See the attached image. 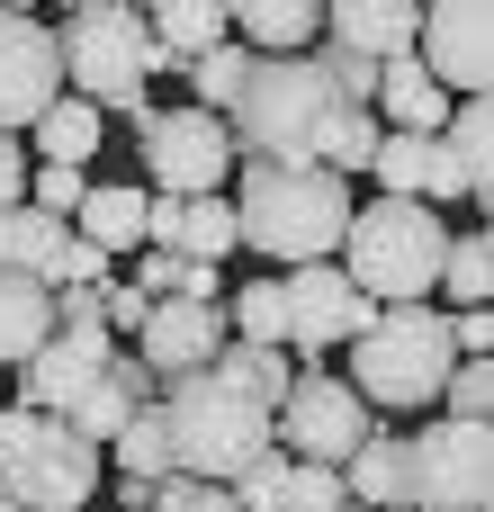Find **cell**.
<instances>
[{
    "instance_id": "obj_1",
    "label": "cell",
    "mask_w": 494,
    "mask_h": 512,
    "mask_svg": "<svg viewBox=\"0 0 494 512\" xmlns=\"http://www.w3.org/2000/svg\"><path fill=\"white\" fill-rule=\"evenodd\" d=\"M243 198H234V234L288 270L306 261H333L342 252V225H351V180L315 171V162H243L234 171Z\"/></svg>"
},
{
    "instance_id": "obj_2",
    "label": "cell",
    "mask_w": 494,
    "mask_h": 512,
    "mask_svg": "<svg viewBox=\"0 0 494 512\" xmlns=\"http://www.w3.org/2000/svg\"><path fill=\"white\" fill-rule=\"evenodd\" d=\"M54 54H63V90L90 99L99 117H144V81L162 72V45L144 27V9L126 0H72L54 18Z\"/></svg>"
},
{
    "instance_id": "obj_3",
    "label": "cell",
    "mask_w": 494,
    "mask_h": 512,
    "mask_svg": "<svg viewBox=\"0 0 494 512\" xmlns=\"http://www.w3.org/2000/svg\"><path fill=\"white\" fill-rule=\"evenodd\" d=\"M459 369L450 351V306H378L351 342V396L369 414H423L441 405V378Z\"/></svg>"
},
{
    "instance_id": "obj_4",
    "label": "cell",
    "mask_w": 494,
    "mask_h": 512,
    "mask_svg": "<svg viewBox=\"0 0 494 512\" xmlns=\"http://www.w3.org/2000/svg\"><path fill=\"white\" fill-rule=\"evenodd\" d=\"M441 252H450V234L423 198H369V207H351L333 261L369 306H423L441 279Z\"/></svg>"
},
{
    "instance_id": "obj_5",
    "label": "cell",
    "mask_w": 494,
    "mask_h": 512,
    "mask_svg": "<svg viewBox=\"0 0 494 512\" xmlns=\"http://www.w3.org/2000/svg\"><path fill=\"white\" fill-rule=\"evenodd\" d=\"M162 432H171V477L234 486V477L270 450V405H252L243 387H225V378L207 369V378L162 387Z\"/></svg>"
},
{
    "instance_id": "obj_6",
    "label": "cell",
    "mask_w": 494,
    "mask_h": 512,
    "mask_svg": "<svg viewBox=\"0 0 494 512\" xmlns=\"http://www.w3.org/2000/svg\"><path fill=\"white\" fill-rule=\"evenodd\" d=\"M324 117H333V90L315 81L306 54H252V81L225 108V135H234V162H315Z\"/></svg>"
},
{
    "instance_id": "obj_7",
    "label": "cell",
    "mask_w": 494,
    "mask_h": 512,
    "mask_svg": "<svg viewBox=\"0 0 494 512\" xmlns=\"http://www.w3.org/2000/svg\"><path fill=\"white\" fill-rule=\"evenodd\" d=\"M405 512H494V441L486 423H423L405 441Z\"/></svg>"
},
{
    "instance_id": "obj_8",
    "label": "cell",
    "mask_w": 494,
    "mask_h": 512,
    "mask_svg": "<svg viewBox=\"0 0 494 512\" xmlns=\"http://www.w3.org/2000/svg\"><path fill=\"white\" fill-rule=\"evenodd\" d=\"M369 405L342 387V378H324V369H306V378H288V396L270 405V450L279 459H297V468H342L351 450H369Z\"/></svg>"
},
{
    "instance_id": "obj_9",
    "label": "cell",
    "mask_w": 494,
    "mask_h": 512,
    "mask_svg": "<svg viewBox=\"0 0 494 512\" xmlns=\"http://www.w3.org/2000/svg\"><path fill=\"white\" fill-rule=\"evenodd\" d=\"M135 153L153 162V198H216L243 171L225 117H198V108H144L135 117Z\"/></svg>"
},
{
    "instance_id": "obj_10",
    "label": "cell",
    "mask_w": 494,
    "mask_h": 512,
    "mask_svg": "<svg viewBox=\"0 0 494 512\" xmlns=\"http://www.w3.org/2000/svg\"><path fill=\"white\" fill-rule=\"evenodd\" d=\"M63 99V54H54V18L27 0H0V135L27 144V126Z\"/></svg>"
},
{
    "instance_id": "obj_11",
    "label": "cell",
    "mask_w": 494,
    "mask_h": 512,
    "mask_svg": "<svg viewBox=\"0 0 494 512\" xmlns=\"http://www.w3.org/2000/svg\"><path fill=\"white\" fill-rule=\"evenodd\" d=\"M414 63L441 99H486L494 72V9L486 0H432L414 18Z\"/></svg>"
},
{
    "instance_id": "obj_12",
    "label": "cell",
    "mask_w": 494,
    "mask_h": 512,
    "mask_svg": "<svg viewBox=\"0 0 494 512\" xmlns=\"http://www.w3.org/2000/svg\"><path fill=\"white\" fill-rule=\"evenodd\" d=\"M0 495H9L18 512H81L90 495H99V450H90L72 423L36 414V432H27L18 468L0 477Z\"/></svg>"
},
{
    "instance_id": "obj_13",
    "label": "cell",
    "mask_w": 494,
    "mask_h": 512,
    "mask_svg": "<svg viewBox=\"0 0 494 512\" xmlns=\"http://www.w3.org/2000/svg\"><path fill=\"white\" fill-rule=\"evenodd\" d=\"M108 324L99 315H81V324H54V342L27 360V369H9V405H27V414H72L90 387H99V369H108Z\"/></svg>"
},
{
    "instance_id": "obj_14",
    "label": "cell",
    "mask_w": 494,
    "mask_h": 512,
    "mask_svg": "<svg viewBox=\"0 0 494 512\" xmlns=\"http://www.w3.org/2000/svg\"><path fill=\"white\" fill-rule=\"evenodd\" d=\"M279 306H288L279 351L297 342V360H315V351H333V342H360V324L378 315V306L342 279V261H306V270H288V279H279Z\"/></svg>"
},
{
    "instance_id": "obj_15",
    "label": "cell",
    "mask_w": 494,
    "mask_h": 512,
    "mask_svg": "<svg viewBox=\"0 0 494 512\" xmlns=\"http://www.w3.org/2000/svg\"><path fill=\"white\" fill-rule=\"evenodd\" d=\"M144 369H153V387H180V378H207L216 369V351H225V315L216 306H180V297H162L153 315H144V333L126 342Z\"/></svg>"
},
{
    "instance_id": "obj_16",
    "label": "cell",
    "mask_w": 494,
    "mask_h": 512,
    "mask_svg": "<svg viewBox=\"0 0 494 512\" xmlns=\"http://www.w3.org/2000/svg\"><path fill=\"white\" fill-rule=\"evenodd\" d=\"M369 180H378V198H423L432 216H441L450 198H468L459 171H450V153H441V135H378Z\"/></svg>"
},
{
    "instance_id": "obj_17",
    "label": "cell",
    "mask_w": 494,
    "mask_h": 512,
    "mask_svg": "<svg viewBox=\"0 0 494 512\" xmlns=\"http://www.w3.org/2000/svg\"><path fill=\"white\" fill-rule=\"evenodd\" d=\"M414 0H333L324 9V45L360 54V63H405L414 54Z\"/></svg>"
},
{
    "instance_id": "obj_18",
    "label": "cell",
    "mask_w": 494,
    "mask_h": 512,
    "mask_svg": "<svg viewBox=\"0 0 494 512\" xmlns=\"http://www.w3.org/2000/svg\"><path fill=\"white\" fill-rule=\"evenodd\" d=\"M144 405H162V387H153V369L117 342V351H108V369H99V387H90L63 423H72L90 450H108V441H117V423H126V414H144Z\"/></svg>"
},
{
    "instance_id": "obj_19",
    "label": "cell",
    "mask_w": 494,
    "mask_h": 512,
    "mask_svg": "<svg viewBox=\"0 0 494 512\" xmlns=\"http://www.w3.org/2000/svg\"><path fill=\"white\" fill-rule=\"evenodd\" d=\"M225 18L243 54H315L324 36V0H234Z\"/></svg>"
},
{
    "instance_id": "obj_20",
    "label": "cell",
    "mask_w": 494,
    "mask_h": 512,
    "mask_svg": "<svg viewBox=\"0 0 494 512\" xmlns=\"http://www.w3.org/2000/svg\"><path fill=\"white\" fill-rule=\"evenodd\" d=\"M45 342H54V288L0 270V369H27Z\"/></svg>"
},
{
    "instance_id": "obj_21",
    "label": "cell",
    "mask_w": 494,
    "mask_h": 512,
    "mask_svg": "<svg viewBox=\"0 0 494 512\" xmlns=\"http://www.w3.org/2000/svg\"><path fill=\"white\" fill-rule=\"evenodd\" d=\"M144 27H153L162 63H198V54H216V45L234 36L225 0H162V9H144Z\"/></svg>"
},
{
    "instance_id": "obj_22",
    "label": "cell",
    "mask_w": 494,
    "mask_h": 512,
    "mask_svg": "<svg viewBox=\"0 0 494 512\" xmlns=\"http://www.w3.org/2000/svg\"><path fill=\"white\" fill-rule=\"evenodd\" d=\"M72 234H81V243H99L108 261L144 252V189H135V180H108V189H90V198H81V216H72Z\"/></svg>"
},
{
    "instance_id": "obj_23",
    "label": "cell",
    "mask_w": 494,
    "mask_h": 512,
    "mask_svg": "<svg viewBox=\"0 0 494 512\" xmlns=\"http://www.w3.org/2000/svg\"><path fill=\"white\" fill-rule=\"evenodd\" d=\"M342 495L360 512H405V432H369V450L342 459Z\"/></svg>"
},
{
    "instance_id": "obj_24",
    "label": "cell",
    "mask_w": 494,
    "mask_h": 512,
    "mask_svg": "<svg viewBox=\"0 0 494 512\" xmlns=\"http://www.w3.org/2000/svg\"><path fill=\"white\" fill-rule=\"evenodd\" d=\"M99 135H108V117H99L90 99H72V90H63V99L27 126V144H36L27 162H63V171H81V162L99 153Z\"/></svg>"
},
{
    "instance_id": "obj_25",
    "label": "cell",
    "mask_w": 494,
    "mask_h": 512,
    "mask_svg": "<svg viewBox=\"0 0 494 512\" xmlns=\"http://www.w3.org/2000/svg\"><path fill=\"white\" fill-rule=\"evenodd\" d=\"M63 234H72V225H54V216H36V207H0V270L54 288V252H63Z\"/></svg>"
},
{
    "instance_id": "obj_26",
    "label": "cell",
    "mask_w": 494,
    "mask_h": 512,
    "mask_svg": "<svg viewBox=\"0 0 494 512\" xmlns=\"http://www.w3.org/2000/svg\"><path fill=\"white\" fill-rule=\"evenodd\" d=\"M486 99H459V108H450V126H441V153H450V171H459V189H468V198H486L494 189V162H486Z\"/></svg>"
},
{
    "instance_id": "obj_27",
    "label": "cell",
    "mask_w": 494,
    "mask_h": 512,
    "mask_svg": "<svg viewBox=\"0 0 494 512\" xmlns=\"http://www.w3.org/2000/svg\"><path fill=\"white\" fill-rule=\"evenodd\" d=\"M378 117L369 108H333L324 117V135H315V171H333V180H351V171H369V153H378Z\"/></svg>"
},
{
    "instance_id": "obj_28",
    "label": "cell",
    "mask_w": 494,
    "mask_h": 512,
    "mask_svg": "<svg viewBox=\"0 0 494 512\" xmlns=\"http://www.w3.org/2000/svg\"><path fill=\"white\" fill-rule=\"evenodd\" d=\"M180 72H189V90H198L189 108H198V117H225V108L243 99V81H252V54H243V45L225 36L216 54H198V63H180Z\"/></svg>"
},
{
    "instance_id": "obj_29",
    "label": "cell",
    "mask_w": 494,
    "mask_h": 512,
    "mask_svg": "<svg viewBox=\"0 0 494 512\" xmlns=\"http://www.w3.org/2000/svg\"><path fill=\"white\" fill-rule=\"evenodd\" d=\"M234 243H243V234H234V198H225V189H216V198H189V207H180V243H171L180 261H207V270H216Z\"/></svg>"
},
{
    "instance_id": "obj_30",
    "label": "cell",
    "mask_w": 494,
    "mask_h": 512,
    "mask_svg": "<svg viewBox=\"0 0 494 512\" xmlns=\"http://www.w3.org/2000/svg\"><path fill=\"white\" fill-rule=\"evenodd\" d=\"M216 378H225V387H243L252 405H279L297 369H288V351H261V342H225V351H216Z\"/></svg>"
},
{
    "instance_id": "obj_31",
    "label": "cell",
    "mask_w": 494,
    "mask_h": 512,
    "mask_svg": "<svg viewBox=\"0 0 494 512\" xmlns=\"http://www.w3.org/2000/svg\"><path fill=\"white\" fill-rule=\"evenodd\" d=\"M108 459H117L126 477H144V486H162V477H171V432H162V405H144V414H126V423H117V441H108Z\"/></svg>"
},
{
    "instance_id": "obj_32",
    "label": "cell",
    "mask_w": 494,
    "mask_h": 512,
    "mask_svg": "<svg viewBox=\"0 0 494 512\" xmlns=\"http://www.w3.org/2000/svg\"><path fill=\"white\" fill-rule=\"evenodd\" d=\"M450 306H486L494 288V243L486 234H450V252H441V279H432Z\"/></svg>"
},
{
    "instance_id": "obj_33",
    "label": "cell",
    "mask_w": 494,
    "mask_h": 512,
    "mask_svg": "<svg viewBox=\"0 0 494 512\" xmlns=\"http://www.w3.org/2000/svg\"><path fill=\"white\" fill-rule=\"evenodd\" d=\"M81 198H90V180H81V171H63V162H27V207H36V216L72 225V216H81Z\"/></svg>"
},
{
    "instance_id": "obj_34",
    "label": "cell",
    "mask_w": 494,
    "mask_h": 512,
    "mask_svg": "<svg viewBox=\"0 0 494 512\" xmlns=\"http://www.w3.org/2000/svg\"><path fill=\"white\" fill-rule=\"evenodd\" d=\"M279 333H288V306H279V279H252V288L234 297V342H261V351H279Z\"/></svg>"
},
{
    "instance_id": "obj_35",
    "label": "cell",
    "mask_w": 494,
    "mask_h": 512,
    "mask_svg": "<svg viewBox=\"0 0 494 512\" xmlns=\"http://www.w3.org/2000/svg\"><path fill=\"white\" fill-rule=\"evenodd\" d=\"M486 405H494V360H459L441 378V423H486Z\"/></svg>"
},
{
    "instance_id": "obj_36",
    "label": "cell",
    "mask_w": 494,
    "mask_h": 512,
    "mask_svg": "<svg viewBox=\"0 0 494 512\" xmlns=\"http://www.w3.org/2000/svg\"><path fill=\"white\" fill-rule=\"evenodd\" d=\"M225 495H234V512H279V504H288V459H279V450H261Z\"/></svg>"
},
{
    "instance_id": "obj_37",
    "label": "cell",
    "mask_w": 494,
    "mask_h": 512,
    "mask_svg": "<svg viewBox=\"0 0 494 512\" xmlns=\"http://www.w3.org/2000/svg\"><path fill=\"white\" fill-rule=\"evenodd\" d=\"M117 279V261L99 252V243H81V234H63V252H54V288H81V297H99Z\"/></svg>"
},
{
    "instance_id": "obj_38",
    "label": "cell",
    "mask_w": 494,
    "mask_h": 512,
    "mask_svg": "<svg viewBox=\"0 0 494 512\" xmlns=\"http://www.w3.org/2000/svg\"><path fill=\"white\" fill-rule=\"evenodd\" d=\"M351 495H342V468H297L288 459V504L279 512H342Z\"/></svg>"
},
{
    "instance_id": "obj_39",
    "label": "cell",
    "mask_w": 494,
    "mask_h": 512,
    "mask_svg": "<svg viewBox=\"0 0 494 512\" xmlns=\"http://www.w3.org/2000/svg\"><path fill=\"white\" fill-rule=\"evenodd\" d=\"M144 315H153V297H144L135 279H108V288H99V324H108V342H135Z\"/></svg>"
},
{
    "instance_id": "obj_40",
    "label": "cell",
    "mask_w": 494,
    "mask_h": 512,
    "mask_svg": "<svg viewBox=\"0 0 494 512\" xmlns=\"http://www.w3.org/2000/svg\"><path fill=\"white\" fill-rule=\"evenodd\" d=\"M153 512H234L225 486H198V477H162L153 486Z\"/></svg>"
},
{
    "instance_id": "obj_41",
    "label": "cell",
    "mask_w": 494,
    "mask_h": 512,
    "mask_svg": "<svg viewBox=\"0 0 494 512\" xmlns=\"http://www.w3.org/2000/svg\"><path fill=\"white\" fill-rule=\"evenodd\" d=\"M135 288H144V297L162 306V297L180 288V252H135Z\"/></svg>"
},
{
    "instance_id": "obj_42",
    "label": "cell",
    "mask_w": 494,
    "mask_h": 512,
    "mask_svg": "<svg viewBox=\"0 0 494 512\" xmlns=\"http://www.w3.org/2000/svg\"><path fill=\"white\" fill-rule=\"evenodd\" d=\"M0 207H27V144L0 135Z\"/></svg>"
},
{
    "instance_id": "obj_43",
    "label": "cell",
    "mask_w": 494,
    "mask_h": 512,
    "mask_svg": "<svg viewBox=\"0 0 494 512\" xmlns=\"http://www.w3.org/2000/svg\"><path fill=\"white\" fill-rule=\"evenodd\" d=\"M27 432H36V414H27V405H0V477L18 468V450H27Z\"/></svg>"
},
{
    "instance_id": "obj_44",
    "label": "cell",
    "mask_w": 494,
    "mask_h": 512,
    "mask_svg": "<svg viewBox=\"0 0 494 512\" xmlns=\"http://www.w3.org/2000/svg\"><path fill=\"white\" fill-rule=\"evenodd\" d=\"M117 512H153V486L144 477H117Z\"/></svg>"
},
{
    "instance_id": "obj_45",
    "label": "cell",
    "mask_w": 494,
    "mask_h": 512,
    "mask_svg": "<svg viewBox=\"0 0 494 512\" xmlns=\"http://www.w3.org/2000/svg\"><path fill=\"white\" fill-rule=\"evenodd\" d=\"M0 512H18V504H9V495H0Z\"/></svg>"
},
{
    "instance_id": "obj_46",
    "label": "cell",
    "mask_w": 494,
    "mask_h": 512,
    "mask_svg": "<svg viewBox=\"0 0 494 512\" xmlns=\"http://www.w3.org/2000/svg\"><path fill=\"white\" fill-rule=\"evenodd\" d=\"M342 512H360V504H342Z\"/></svg>"
}]
</instances>
